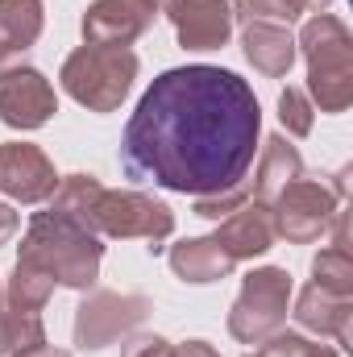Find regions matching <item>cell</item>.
Returning a JSON list of instances; mask_svg holds the SVG:
<instances>
[{
  "label": "cell",
  "mask_w": 353,
  "mask_h": 357,
  "mask_svg": "<svg viewBox=\"0 0 353 357\" xmlns=\"http://www.w3.org/2000/svg\"><path fill=\"white\" fill-rule=\"evenodd\" d=\"M258 357H341L333 345H316V341H303L295 333H274L266 337Z\"/></svg>",
  "instance_id": "obj_23"
},
{
  "label": "cell",
  "mask_w": 353,
  "mask_h": 357,
  "mask_svg": "<svg viewBox=\"0 0 353 357\" xmlns=\"http://www.w3.org/2000/svg\"><path fill=\"white\" fill-rule=\"evenodd\" d=\"M345 195V171L324 183V178H291L274 199H270V220H274V237H287L295 245L316 241L329 220L337 216V204Z\"/></svg>",
  "instance_id": "obj_5"
},
{
  "label": "cell",
  "mask_w": 353,
  "mask_h": 357,
  "mask_svg": "<svg viewBox=\"0 0 353 357\" xmlns=\"http://www.w3.org/2000/svg\"><path fill=\"white\" fill-rule=\"evenodd\" d=\"M54 278L46 270L29 266V262H17L13 266V278H8V291H4V307L8 312H42L46 299L54 295Z\"/></svg>",
  "instance_id": "obj_20"
},
{
  "label": "cell",
  "mask_w": 353,
  "mask_h": 357,
  "mask_svg": "<svg viewBox=\"0 0 353 357\" xmlns=\"http://www.w3.org/2000/svg\"><path fill=\"white\" fill-rule=\"evenodd\" d=\"M258 96L220 67H175L158 75L121 137L125 175L179 195H216L237 183L258 154Z\"/></svg>",
  "instance_id": "obj_1"
},
{
  "label": "cell",
  "mask_w": 353,
  "mask_h": 357,
  "mask_svg": "<svg viewBox=\"0 0 353 357\" xmlns=\"http://www.w3.org/2000/svg\"><path fill=\"white\" fill-rule=\"evenodd\" d=\"M246 59L262 71V75H287L295 63V38L287 33V25H270V21H246Z\"/></svg>",
  "instance_id": "obj_16"
},
{
  "label": "cell",
  "mask_w": 353,
  "mask_h": 357,
  "mask_svg": "<svg viewBox=\"0 0 353 357\" xmlns=\"http://www.w3.org/2000/svg\"><path fill=\"white\" fill-rule=\"evenodd\" d=\"M54 187H59L54 162L38 146H29V142H4L0 146V191L8 199L42 204L54 195Z\"/></svg>",
  "instance_id": "obj_10"
},
{
  "label": "cell",
  "mask_w": 353,
  "mask_h": 357,
  "mask_svg": "<svg viewBox=\"0 0 353 357\" xmlns=\"http://www.w3.org/2000/svg\"><path fill=\"white\" fill-rule=\"evenodd\" d=\"M42 33V0H0V75L17 67V59Z\"/></svg>",
  "instance_id": "obj_14"
},
{
  "label": "cell",
  "mask_w": 353,
  "mask_h": 357,
  "mask_svg": "<svg viewBox=\"0 0 353 357\" xmlns=\"http://www.w3.org/2000/svg\"><path fill=\"white\" fill-rule=\"evenodd\" d=\"M175 345H167L163 337H133L125 345V357H171Z\"/></svg>",
  "instance_id": "obj_26"
},
{
  "label": "cell",
  "mask_w": 353,
  "mask_h": 357,
  "mask_svg": "<svg viewBox=\"0 0 353 357\" xmlns=\"http://www.w3.org/2000/svg\"><path fill=\"white\" fill-rule=\"evenodd\" d=\"M17 225H21V216H17L8 204H0V245H4V241L17 233Z\"/></svg>",
  "instance_id": "obj_27"
},
{
  "label": "cell",
  "mask_w": 353,
  "mask_h": 357,
  "mask_svg": "<svg viewBox=\"0 0 353 357\" xmlns=\"http://www.w3.org/2000/svg\"><path fill=\"white\" fill-rule=\"evenodd\" d=\"M278 121L291 137H308L312 133V104L299 88H287L278 96Z\"/></svg>",
  "instance_id": "obj_24"
},
{
  "label": "cell",
  "mask_w": 353,
  "mask_h": 357,
  "mask_svg": "<svg viewBox=\"0 0 353 357\" xmlns=\"http://www.w3.org/2000/svg\"><path fill=\"white\" fill-rule=\"evenodd\" d=\"M150 21L154 8L142 0H96L84 13V46H129Z\"/></svg>",
  "instance_id": "obj_12"
},
{
  "label": "cell",
  "mask_w": 353,
  "mask_h": 357,
  "mask_svg": "<svg viewBox=\"0 0 353 357\" xmlns=\"http://www.w3.org/2000/svg\"><path fill=\"white\" fill-rule=\"evenodd\" d=\"M100 178L96 175H67L59 178V187H54V204H50V212H59V216H67L71 225H80V229H88L91 233V208H96V199H100Z\"/></svg>",
  "instance_id": "obj_19"
},
{
  "label": "cell",
  "mask_w": 353,
  "mask_h": 357,
  "mask_svg": "<svg viewBox=\"0 0 353 357\" xmlns=\"http://www.w3.org/2000/svg\"><path fill=\"white\" fill-rule=\"evenodd\" d=\"M237 266L212 237H195V241H179L171 245V270L183 282H216L229 278V270Z\"/></svg>",
  "instance_id": "obj_17"
},
{
  "label": "cell",
  "mask_w": 353,
  "mask_h": 357,
  "mask_svg": "<svg viewBox=\"0 0 353 357\" xmlns=\"http://www.w3.org/2000/svg\"><path fill=\"white\" fill-rule=\"evenodd\" d=\"M303 175V158H299V150L287 142V137H270L262 146V158H258V175H254V187H250V195L258 199V204H270L291 178Z\"/></svg>",
  "instance_id": "obj_18"
},
{
  "label": "cell",
  "mask_w": 353,
  "mask_h": 357,
  "mask_svg": "<svg viewBox=\"0 0 353 357\" xmlns=\"http://www.w3.org/2000/svg\"><path fill=\"white\" fill-rule=\"evenodd\" d=\"M63 88L91 112H112L137 79V54L129 46H80L63 63Z\"/></svg>",
  "instance_id": "obj_4"
},
{
  "label": "cell",
  "mask_w": 353,
  "mask_h": 357,
  "mask_svg": "<svg viewBox=\"0 0 353 357\" xmlns=\"http://www.w3.org/2000/svg\"><path fill=\"white\" fill-rule=\"evenodd\" d=\"M0 354H8V341H4V299H0Z\"/></svg>",
  "instance_id": "obj_31"
},
{
  "label": "cell",
  "mask_w": 353,
  "mask_h": 357,
  "mask_svg": "<svg viewBox=\"0 0 353 357\" xmlns=\"http://www.w3.org/2000/svg\"><path fill=\"white\" fill-rule=\"evenodd\" d=\"M91 233L142 237V241H154L150 250H158V241L175 233V212L163 199H150L142 191H100L91 208Z\"/></svg>",
  "instance_id": "obj_7"
},
{
  "label": "cell",
  "mask_w": 353,
  "mask_h": 357,
  "mask_svg": "<svg viewBox=\"0 0 353 357\" xmlns=\"http://www.w3.org/2000/svg\"><path fill=\"white\" fill-rule=\"evenodd\" d=\"M100 258H104V245L100 237L71 225L67 216L59 212H38L21 237V258L17 262H29V266L46 270L59 287H75V291H88L100 274Z\"/></svg>",
  "instance_id": "obj_2"
},
{
  "label": "cell",
  "mask_w": 353,
  "mask_h": 357,
  "mask_svg": "<svg viewBox=\"0 0 353 357\" xmlns=\"http://www.w3.org/2000/svg\"><path fill=\"white\" fill-rule=\"evenodd\" d=\"M59 112L54 88L33 67H13L0 75V121L13 129H38Z\"/></svg>",
  "instance_id": "obj_9"
},
{
  "label": "cell",
  "mask_w": 353,
  "mask_h": 357,
  "mask_svg": "<svg viewBox=\"0 0 353 357\" xmlns=\"http://www.w3.org/2000/svg\"><path fill=\"white\" fill-rule=\"evenodd\" d=\"M295 46H303L308 59L312 100L324 112H345L353 104V38L345 21H337L333 13H316Z\"/></svg>",
  "instance_id": "obj_3"
},
{
  "label": "cell",
  "mask_w": 353,
  "mask_h": 357,
  "mask_svg": "<svg viewBox=\"0 0 353 357\" xmlns=\"http://www.w3.org/2000/svg\"><path fill=\"white\" fill-rule=\"evenodd\" d=\"M146 316H150V299L146 295L96 291L75 312V345L80 349H104V345L121 341L125 333H133Z\"/></svg>",
  "instance_id": "obj_8"
},
{
  "label": "cell",
  "mask_w": 353,
  "mask_h": 357,
  "mask_svg": "<svg viewBox=\"0 0 353 357\" xmlns=\"http://www.w3.org/2000/svg\"><path fill=\"white\" fill-rule=\"evenodd\" d=\"M212 241L233 258V262H246V258H258L274 245V220H270V204H241L237 212H229L220 220V229L212 233Z\"/></svg>",
  "instance_id": "obj_13"
},
{
  "label": "cell",
  "mask_w": 353,
  "mask_h": 357,
  "mask_svg": "<svg viewBox=\"0 0 353 357\" xmlns=\"http://www.w3.org/2000/svg\"><path fill=\"white\" fill-rule=\"evenodd\" d=\"M312 274H316V287L333 291V295H353V258L350 245H329L316 254L312 262Z\"/></svg>",
  "instance_id": "obj_21"
},
{
  "label": "cell",
  "mask_w": 353,
  "mask_h": 357,
  "mask_svg": "<svg viewBox=\"0 0 353 357\" xmlns=\"http://www.w3.org/2000/svg\"><path fill=\"white\" fill-rule=\"evenodd\" d=\"M287 303H291V274L278 266L254 270L241 282V295L229 312V333L246 345H262L266 337H274L283 328Z\"/></svg>",
  "instance_id": "obj_6"
},
{
  "label": "cell",
  "mask_w": 353,
  "mask_h": 357,
  "mask_svg": "<svg viewBox=\"0 0 353 357\" xmlns=\"http://www.w3.org/2000/svg\"><path fill=\"white\" fill-rule=\"evenodd\" d=\"M171 357H216L212 345H204V341H187V345H179Z\"/></svg>",
  "instance_id": "obj_28"
},
{
  "label": "cell",
  "mask_w": 353,
  "mask_h": 357,
  "mask_svg": "<svg viewBox=\"0 0 353 357\" xmlns=\"http://www.w3.org/2000/svg\"><path fill=\"white\" fill-rule=\"evenodd\" d=\"M13 357H71V354H67V349H54V345H46V341H42V345H29V349H17Z\"/></svg>",
  "instance_id": "obj_29"
},
{
  "label": "cell",
  "mask_w": 353,
  "mask_h": 357,
  "mask_svg": "<svg viewBox=\"0 0 353 357\" xmlns=\"http://www.w3.org/2000/svg\"><path fill=\"white\" fill-rule=\"evenodd\" d=\"M350 316H353V303L350 295H333L324 287H308L295 303V320L320 337H337L341 345H350Z\"/></svg>",
  "instance_id": "obj_15"
},
{
  "label": "cell",
  "mask_w": 353,
  "mask_h": 357,
  "mask_svg": "<svg viewBox=\"0 0 353 357\" xmlns=\"http://www.w3.org/2000/svg\"><path fill=\"white\" fill-rule=\"evenodd\" d=\"M246 199H250V183H237V187H229V191H216V195H195V216L225 220V216H229V212H237Z\"/></svg>",
  "instance_id": "obj_25"
},
{
  "label": "cell",
  "mask_w": 353,
  "mask_h": 357,
  "mask_svg": "<svg viewBox=\"0 0 353 357\" xmlns=\"http://www.w3.org/2000/svg\"><path fill=\"white\" fill-rule=\"evenodd\" d=\"M142 4H150V8H154V13H158V4H163V0H142Z\"/></svg>",
  "instance_id": "obj_32"
},
{
  "label": "cell",
  "mask_w": 353,
  "mask_h": 357,
  "mask_svg": "<svg viewBox=\"0 0 353 357\" xmlns=\"http://www.w3.org/2000/svg\"><path fill=\"white\" fill-rule=\"evenodd\" d=\"M299 4H303V13H324L333 0H299Z\"/></svg>",
  "instance_id": "obj_30"
},
{
  "label": "cell",
  "mask_w": 353,
  "mask_h": 357,
  "mask_svg": "<svg viewBox=\"0 0 353 357\" xmlns=\"http://www.w3.org/2000/svg\"><path fill=\"white\" fill-rule=\"evenodd\" d=\"M167 17L187 50H220L233 33L229 0H167Z\"/></svg>",
  "instance_id": "obj_11"
},
{
  "label": "cell",
  "mask_w": 353,
  "mask_h": 357,
  "mask_svg": "<svg viewBox=\"0 0 353 357\" xmlns=\"http://www.w3.org/2000/svg\"><path fill=\"white\" fill-rule=\"evenodd\" d=\"M229 8L246 21H270V25H291L303 13L299 0H233Z\"/></svg>",
  "instance_id": "obj_22"
}]
</instances>
